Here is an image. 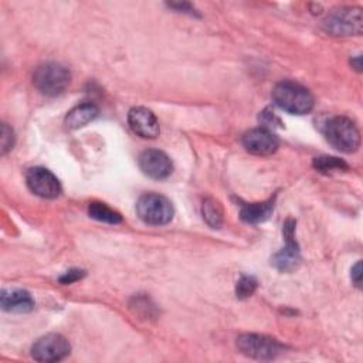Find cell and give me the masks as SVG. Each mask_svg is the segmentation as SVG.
Segmentation results:
<instances>
[{
	"label": "cell",
	"instance_id": "8fae6325",
	"mask_svg": "<svg viewBox=\"0 0 363 363\" xmlns=\"http://www.w3.org/2000/svg\"><path fill=\"white\" fill-rule=\"evenodd\" d=\"M242 145L252 155L268 156L278 149L279 142L268 128H255L242 136Z\"/></svg>",
	"mask_w": 363,
	"mask_h": 363
},
{
	"label": "cell",
	"instance_id": "8992f818",
	"mask_svg": "<svg viewBox=\"0 0 363 363\" xmlns=\"http://www.w3.org/2000/svg\"><path fill=\"white\" fill-rule=\"evenodd\" d=\"M237 346L245 356L259 360L275 359L284 350V346L277 339L254 333H245L238 336Z\"/></svg>",
	"mask_w": 363,
	"mask_h": 363
},
{
	"label": "cell",
	"instance_id": "cb8c5ba5",
	"mask_svg": "<svg viewBox=\"0 0 363 363\" xmlns=\"http://www.w3.org/2000/svg\"><path fill=\"white\" fill-rule=\"evenodd\" d=\"M360 60H362L360 57H356V60H354V61L352 60V64H354V68H356L357 71H362V64H360Z\"/></svg>",
	"mask_w": 363,
	"mask_h": 363
},
{
	"label": "cell",
	"instance_id": "44dd1931",
	"mask_svg": "<svg viewBox=\"0 0 363 363\" xmlns=\"http://www.w3.org/2000/svg\"><path fill=\"white\" fill-rule=\"evenodd\" d=\"M82 277H85V271H82V269H69L64 275L60 277V282L61 284H72V282L81 279Z\"/></svg>",
	"mask_w": 363,
	"mask_h": 363
},
{
	"label": "cell",
	"instance_id": "d6986e66",
	"mask_svg": "<svg viewBox=\"0 0 363 363\" xmlns=\"http://www.w3.org/2000/svg\"><path fill=\"white\" fill-rule=\"evenodd\" d=\"M257 279L254 277H250V275H242L238 281H237V285H235V294H237V298L240 299H245L248 296H251L255 289H257Z\"/></svg>",
	"mask_w": 363,
	"mask_h": 363
},
{
	"label": "cell",
	"instance_id": "7c38bea8",
	"mask_svg": "<svg viewBox=\"0 0 363 363\" xmlns=\"http://www.w3.org/2000/svg\"><path fill=\"white\" fill-rule=\"evenodd\" d=\"M128 122L132 130L145 139H153L160 132L156 115L145 106L132 108L128 113Z\"/></svg>",
	"mask_w": 363,
	"mask_h": 363
},
{
	"label": "cell",
	"instance_id": "9c48e42d",
	"mask_svg": "<svg viewBox=\"0 0 363 363\" xmlns=\"http://www.w3.org/2000/svg\"><path fill=\"white\" fill-rule=\"evenodd\" d=\"M286 245L274 255L272 264L282 272H289L295 269L299 262H301V255H299V248L295 241V220L288 218L284 223L282 228Z\"/></svg>",
	"mask_w": 363,
	"mask_h": 363
},
{
	"label": "cell",
	"instance_id": "ac0fdd59",
	"mask_svg": "<svg viewBox=\"0 0 363 363\" xmlns=\"http://www.w3.org/2000/svg\"><path fill=\"white\" fill-rule=\"evenodd\" d=\"M313 167L320 173H332L339 170H347L349 166L337 157L333 156H319L313 159Z\"/></svg>",
	"mask_w": 363,
	"mask_h": 363
},
{
	"label": "cell",
	"instance_id": "5b68a950",
	"mask_svg": "<svg viewBox=\"0 0 363 363\" xmlns=\"http://www.w3.org/2000/svg\"><path fill=\"white\" fill-rule=\"evenodd\" d=\"M136 213L142 221L150 225H163L173 218V206L162 194L146 193L136 203Z\"/></svg>",
	"mask_w": 363,
	"mask_h": 363
},
{
	"label": "cell",
	"instance_id": "2e32d148",
	"mask_svg": "<svg viewBox=\"0 0 363 363\" xmlns=\"http://www.w3.org/2000/svg\"><path fill=\"white\" fill-rule=\"evenodd\" d=\"M201 214L204 221L211 227V228H220L223 225L224 220V213L221 204L216 199H206L201 204Z\"/></svg>",
	"mask_w": 363,
	"mask_h": 363
},
{
	"label": "cell",
	"instance_id": "52a82bcc",
	"mask_svg": "<svg viewBox=\"0 0 363 363\" xmlns=\"http://www.w3.org/2000/svg\"><path fill=\"white\" fill-rule=\"evenodd\" d=\"M68 340L58 333H48L40 337L31 347V356L37 362H60L69 354Z\"/></svg>",
	"mask_w": 363,
	"mask_h": 363
},
{
	"label": "cell",
	"instance_id": "30bf717a",
	"mask_svg": "<svg viewBox=\"0 0 363 363\" xmlns=\"http://www.w3.org/2000/svg\"><path fill=\"white\" fill-rule=\"evenodd\" d=\"M139 167L146 176L156 180L166 179L173 170L170 157L157 149H147L142 152L139 156Z\"/></svg>",
	"mask_w": 363,
	"mask_h": 363
},
{
	"label": "cell",
	"instance_id": "7402d4cb",
	"mask_svg": "<svg viewBox=\"0 0 363 363\" xmlns=\"http://www.w3.org/2000/svg\"><path fill=\"white\" fill-rule=\"evenodd\" d=\"M259 121H261L265 126H272L274 123L281 125V121L275 116V113H274V112H268V111H265V112H262V113H261Z\"/></svg>",
	"mask_w": 363,
	"mask_h": 363
},
{
	"label": "cell",
	"instance_id": "603a6c76",
	"mask_svg": "<svg viewBox=\"0 0 363 363\" xmlns=\"http://www.w3.org/2000/svg\"><path fill=\"white\" fill-rule=\"evenodd\" d=\"M350 277H352L353 284H354L357 288H360V286H362V262H360V261H357V262L354 264V267L352 268Z\"/></svg>",
	"mask_w": 363,
	"mask_h": 363
},
{
	"label": "cell",
	"instance_id": "4fadbf2b",
	"mask_svg": "<svg viewBox=\"0 0 363 363\" xmlns=\"http://www.w3.org/2000/svg\"><path fill=\"white\" fill-rule=\"evenodd\" d=\"M0 303L4 311L16 312V313H26L34 308V301H33L31 295L24 289L3 291Z\"/></svg>",
	"mask_w": 363,
	"mask_h": 363
},
{
	"label": "cell",
	"instance_id": "3957f363",
	"mask_svg": "<svg viewBox=\"0 0 363 363\" xmlns=\"http://www.w3.org/2000/svg\"><path fill=\"white\" fill-rule=\"evenodd\" d=\"M69 71L58 62L41 64L33 74V84L35 88L48 96H57L62 94L69 85Z\"/></svg>",
	"mask_w": 363,
	"mask_h": 363
},
{
	"label": "cell",
	"instance_id": "277c9868",
	"mask_svg": "<svg viewBox=\"0 0 363 363\" xmlns=\"http://www.w3.org/2000/svg\"><path fill=\"white\" fill-rule=\"evenodd\" d=\"M323 30L336 37L360 35L363 30L362 10L359 7H340L333 10L325 18Z\"/></svg>",
	"mask_w": 363,
	"mask_h": 363
},
{
	"label": "cell",
	"instance_id": "9a60e30c",
	"mask_svg": "<svg viewBox=\"0 0 363 363\" xmlns=\"http://www.w3.org/2000/svg\"><path fill=\"white\" fill-rule=\"evenodd\" d=\"M96 116H98L96 105H94L91 102L81 104L68 112V115L65 118V125L69 129H78V128L85 126L91 121H94Z\"/></svg>",
	"mask_w": 363,
	"mask_h": 363
},
{
	"label": "cell",
	"instance_id": "e0dca14e",
	"mask_svg": "<svg viewBox=\"0 0 363 363\" xmlns=\"http://www.w3.org/2000/svg\"><path fill=\"white\" fill-rule=\"evenodd\" d=\"M88 214L89 217L108 224H119L122 221V216L118 211H115L113 208H111L109 206L101 201L89 203Z\"/></svg>",
	"mask_w": 363,
	"mask_h": 363
},
{
	"label": "cell",
	"instance_id": "ffe728a7",
	"mask_svg": "<svg viewBox=\"0 0 363 363\" xmlns=\"http://www.w3.org/2000/svg\"><path fill=\"white\" fill-rule=\"evenodd\" d=\"M0 135H1L0 136V139H1V155H6L14 146V133H13L11 128L7 126V123H3Z\"/></svg>",
	"mask_w": 363,
	"mask_h": 363
},
{
	"label": "cell",
	"instance_id": "ba28073f",
	"mask_svg": "<svg viewBox=\"0 0 363 363\" xmlns=\"http://www.w3.org/2000/svg\"><path fill=\"white\" fill-rule=\"evenodd\" d=\"M26 182L28 189L43 197V199H55L61 194V184L57 176L45 167H31L26 173Z\"/></svg>",
	"mask_w": 363,
	"mask_h": 363
},
{
	"label": "cell",
	"instance_id": "5bb4252c",
	"mask_svg": "<svg viewBox=\"0 0 363 363\" xmlns=\"http://www.w3.org/2000/svg\"><path fill=\"white\" fill-rule=\"evenodd\" d=\"M274 210V199H269L262 203L244 204L241 207V220L248 224H259L269 218Z\"/></svg>",
	"mask_w": 363,
	"mask_h": 363
},
{
	"label": "cell",
	"instance_id": "6da1fadb",
	"mask_svg": "<svg viewBox=\"0 0 363 363\" xmlns=\"http://www.w3.org/2000/svg\"><path fill=\"white\" fill-rule=\"evenodd\" d=\"M272 101L277 106L294 115H305L313 108L312 94L305 86L291 81H284L275 85Z\"/></svg>",
	"mask_w": 363,
	"mask_h": 363
},
{
	"label": "cell",
	"instance_id": "7a4b0ae2",
	"mask_svg": "<svg viewBox=\"0 0 363 363\" xmlns=\"http://www.w3.org/2000/svg\"><path fill=\"white\" fill-rule=\"evenodd\" d=\"M328 142L343 153L356 152L360 146V132L357 126L346 116H333L325 126Z\"/></svg>",
	"mask_w": 363,
	"mask_h": 363
}]
</instances>
